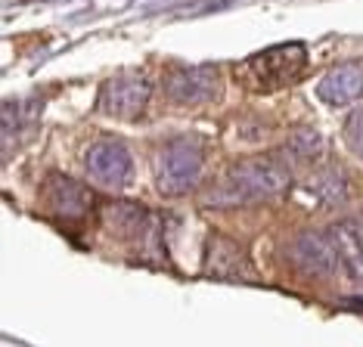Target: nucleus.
I'll return each instance as SVG.
<instances>
[{"instance_id": "obj_1", "label": "nucleus", "mask_w": 363, "mask_h": 347, "mask_svg": "<svg viewBox=\"0 0 363 347\" xmlns=\"http://www.w3.org/2000/svg\"><path fill=\"white\" fill-rule=\"evenodd\" d=\"M292 174L274 155H252V159L236 161L227 168L214 183L205 189L202 202L208 208H239V205L270 202V198L286 195Z\"/></svg>"}, {"instance_id": "obj_2", "label": "nucleus", "mask_w": 363, "mask_h": 347, "mask_svg": "<svg viewBox=\"0 0 363 347\" xmlns=\"http://www.w3.org/2000/svg\"><path fill=\"white\" fill-rule=\"evenodd\" d=\"M304 69H308V47L289 40V44H277L245 56L242 62H236L233 78L249 93H274V90L295 84Z\"/></svg>"}, {"instance_id": "obj_3", "label": "nucleus", "mask_w": 363, "mask_h": 347, "mask_svg": "<svg viewBox=\"0 0 363 347\" xmlns=\"http://www.w3.org/2000/svg\"><path fill=\"white\" fill-rule=\"evenodd\" d=\"M205 140L196 134L174 137L152 155V180L162 195H186L202 183Z\"/></svg>"}, {"instance_id": "obj_4", "label": "nucleus", "mask_w": 363, "mask_h": 347, "mask_svg": "<svg viewBox=\"0 0 363 347\" xmlns=\"http://www.w3.org/2000/svg\"><path fill=\"white\" fill-rule=\"evenodd\" d=\"M103 223L106 229L118 239L125 248L137 254L143 261H162L164 245H162V227L159 217L152 211H146L143 205H130V202H112L103 208Z\"/></svg>"}, {"instance_id": "obj_5", "label": "nucleus", "mask_w": 363, "mask_h": 347, "mask_svg": "<svg viewBox=\"0 0 363 347\" xmlns=\"http://www.w3.org/2000/svg\"><path fill=\"white\" fill-rule=\"evenodd\" d=\"M152 96V81L146 78L143 72H125V74H115L106 84L100 87V112H106L109 118H125L134 121L146 112Z\"/></svg>"}, {"instance_id": "obj_6", "label": "nucleus", "mask_w": 363, "mask_h": 347, "mask_svg": "<svg viewBox=\"0 0 363 347\" xmlns=\"http://www.w3.org/2000/svg\"><path fill=\"white\" fill-rule=\"evenodd\" d=\"M162 87L174 106H205L220 96L224 81L214 65H180L164 72Z\"/></svg>"}, {"instance_id": "obj_7", "label": "nucleus", "mask_w": 363, "mask_h": 347, "mask_svg": "<svg viewBox=\"0 0 363 347\" xmlns=\"http://www.w3.org/2000/svg\"><path fill=\"white\" fill-rule=\"evenodd\" d=\"M84 168L87 177L106 189H125L134 180V159H130L128 146L118 140H100L90 146Z\"/></svg>"}, {"instance_id": "obj_8", "label": "nucleus", "mask_w": 363, "mask_h": 347, "mask_svg": "<svg viewBox=\"0 0 363 347\" xmlns=\"http://www.w3.org/2000/svg\"><path fill=\"white\" fill-rule=\"evenodd\" d=\"M40 202H44V208H50L53 217L84 220L94 208V193L81 180H72L65 174H50L40 183Z\"/></svg>"}, {"instance_id": "obj_9", "label": "nucleus", "mask_w": 363, "mask_h": 347, "mask_svg": "<svg viewBox=\"0 0 363 347\" xmlns=\"http://www.w3.org/2000/svg\"><path fill=\"white\" fill-rule=\"evenodd\" d=\"M289 258L298 270L313 273V276H329L342 267L333 233H320V229H311V233H301L289 245Z\"/></svg>"}, {"instance_id": "obj_10", "label": "nucleus", "mask_w": 363, "mask_h": 347, "mask_svg": "<svg viewBox=\"0 0 363 347\" xmlns=\"http://www.w3.org/2000/svg\"><path fill=\"white\" fill-rule=\"evenodd\" d=\"M317 96L326 106H351L363 96V59H351L335 65L317 84Z\"/></svg>"}, {"instance_id": "obj_11", "label": "nucleus", "mask_w": 363, "mask_h": 347, "mask_svg": "<svg viewBox=\"0 0 363 347\" xmlns=\"http://www.w3.org/2000/svg\"><path fill=\"white\" fill-rule=\"evenodd\" d=\"M335 248H338V261L348 270L351 279L363 283V220H342L333 229Z\"/></svg>"}, {"instance_id": "obj_12", "label": "nucleus", "mask_w": 363, "mask_h": 347, "mask_svg": "<svg viewBox=\"0 0 363 347\" xmlns=\"http://www.w3.org/2000/svg\"><path fill=\"white\" fill-rule=\"evenodd\" d=\"M211 254H220V261H208V270L214 276H236V273H249V263H245L239 245L227 242V239L214 236L211 239Z\"/></svg>"}, {"instance_id": "obj_13", "label": "nucleus", "mask_w": 363, "mask_h": 347, "mask_svg": "<svg viewBox=\"0 0 363 347\" xmlns=\"http://www.w3.org/2000/svg\"><path fill=\"white\" fill-rule=\"evenodd\" d=\"M313 193L329 205H342L345 198H348V180H345V174L338 168L323 171V174H317V180H313Z\"/></svg>"}, {"instance_id": "obj_14", "label": "nucleus", "mask_w": 363, "mask_h": 347, "mask_svg": "<svg viewBox=\"0 0 363 347\" xmlns=\"http://www.w3.org/2000/svg\"><path fill=\"white\" fill-rule=\"evenodd\" d=\"M289 152H292L295 159L311 161V159H317V155L323 152V140H320L317 130H311V127H298L292 137H289Z\"/></svg>"}, {"instance_id": "obj_15", "label": "nucleus", "mask_w": 363, "mask_h": 347, "mask_svg": "<svg viewBox=\"0 0 363 347\" xmlns=\"http://www.w3.org/2000/svg\"><path fill=\"white\" fill-rule=\"evenodd\" d=\"M345 143L357 159H363V109H357L345 124Z\"/></svg>"}]
</instances>
